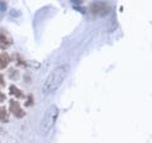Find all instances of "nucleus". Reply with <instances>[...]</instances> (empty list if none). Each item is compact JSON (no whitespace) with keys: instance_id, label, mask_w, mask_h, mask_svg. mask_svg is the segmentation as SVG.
<instances>
[{"instance_id":"nucleus-1","label":"nucleus","mask_w":152,"mask_h":143,"mask_svg":"<svg viewBox=\"0 0 152 143\" xmlns=\"http://www.w3.org/2000/svg\"><path fill=\"white\" fill-rule=\"evenodd\" d=\"M69 70H70V67L67 65L58 66V67H56L55 70H52L48 74V76L46 77L43 85H42V93L45 95H50L52 93H55L56 90L62 85L65 79L67 77Z\"/></svg>"},{"instance_id":"nucleus-2","label":"nucleus","mask_w":152,"mask_h":143,"mask_svg":"<svg viewBox=\"0 0 152 143\" xmlns=\"http://www.w3.org/2000/svg\"><path fill=\"white\" fill-rule=\"evenodd\" d=\"M58 118V108L56 105H51L47 110L45 112L43 117L41 119V124H39V131L42 134H47L53 125L56 124V120Z\"/></svg>"},{"instance_id":"nucleus-3","label":"nucleus","mask_w":152,"mask_h":143,"mask_svg":"<svg viewBox=\"0 0 152 143\" xmlns=\"http://www.w3.org/2000/svg\"><path fill=\"white\" fill-rule=\"evenodd\" d=\"M90 12H91L94 15L98 17H104L109 14L110 12V8L105 1H94L91 5H90Z\"/></svg>"},{"instance_id":"nucleus-4","label":"nucleus","mask_w":152,"mask_h":143,"mask_svg":"<svg viewBox=\"0 0 152 143\" xmlns=\"http://www.w3.org/2000/svg\"><path fill=\"white\" fill-rule=\"evenodd\" d=\"M9 110H10V113L15 118H23L26 115V112L22 109L20 104H19L17 100H10V101H9Z\"/></svg>"},{"instance_id":"nucleus-5","label":"nucleus","mask_w":152,"mask_h":143,"mask_svg":"<svg viewBox=\"0 0 152 143\" xmlns=\"http://www.w3.org/2000/svg\"><path fill=\"white\" fill-rule=\"evenodd\" d=\"M10 45H12V39L4 32L0 31V48H8Z\"/></svg>"},{"instance_id":"nucleus-6","label":"nucleus","mask_w":152,"mask_h":143,"mask_svg":"<svg viewBox=\"0 0 152 143\" xmlns=\"http://www.w3.org/2000/svg\"><path fill=\"white\" fill-rule=\"evenodd\" d=\"M9 91H10V94L13 96H15L17 99H24L26 98V95L23 94V91L20 89H18L15 85H10V86H9Z\"/></svg>"},{"instance_id":"nucleus-7","label":"nucleus","mask_w":152,"mask_h":143,"mask_svg":"<svg viewBox=\"0 0 152 143\" xmlns=\"http://www.w3.org/2000/svg\"><path fill=\"white\" fill-rule=\"evenodd\" d=\"M9 62H10V56H9L7 52H3V53H0V69L8 67Z\"/></svg>"},{"instance_id":"nucleus-8","label":"nucleus","mask_w":152,"mask_h":143,"mask_svg":"<svg viewBox=\"0 0 152 143\" xmlns=\"http://www.w3.org/2000/svg\"><path fill=\"white\" fill-rule=\"evenodd\" d=\"M0 122L3 123L9 122V113L5 109V107H0Z\"/></svg>"},{"instance_id":"nucleus-9","label":"nucleus","mask_w":152,"mask_h":143,"mask_svg":"<svg viewBox=\"0 0 152 143\" xmlns=\"http://www.w3.org/2000/svg\"><path fill=\"white\" fill-rule=\"evenodd\" d=\"M8 75H9V77H10L12 80H18L19 76H20V75H19V71L15 70V69H10V70H9Z\"/></svg>"},{"instance_id":"nucleus-10","label":"nucleus","mask_w":152,"mask_h":143,"mask_svg":"<svg viewBox=\"0 0 152 143\" xmlns=\"http://www.w3.org/2000/svg\"><path fill=\"white\" fill-rule=\"evenodd\" d=\"M33 103H34V100H33V96H32V95H29V96L27 98L26 105H27V107H32V105H33Z\"/></svg>"},{"instance_id":"nucleus-11","label":"nucleus","mask_w":152,"mask_h":143,"mask_svg":"<svg viewBox=\"0 0 152 143\" xmlns=\"http://www.w3.org/2000/svg\"><path fill=\"white\" fill-rule=\"evenodd\" d=\"M0 100H1V101L3 100H5V94H3L1 91H0Z\"/></svg>"},{"instance_id":"nucleus-12","label":"nucleus","mask_w":152,"mask_h":143,"mask_svg":"<svg viewBox=\"0 0 152 143\" xmlns=\"http://www.w3.org/2000/svg\"><path fill=\"white\" fill-rule=\"evenodd\" d=\"M0 85H4V79H3V75L0 74Z\"/></svg>"},{"instance_id":"nucleus-13","label":"nucleus","mask_w":152,"mask_h":143,"mask_svg":"<svg viewBox=\"0 0 152 143\" xmlns=\"http://www.w3.org/2000/svg\"><path fill=\"white\" fill-rule=\"evenodd\" d=\"M0 8H1V10H5L7 5H4V4H1V3H0Z\"/></svg>"}]
</instances>
